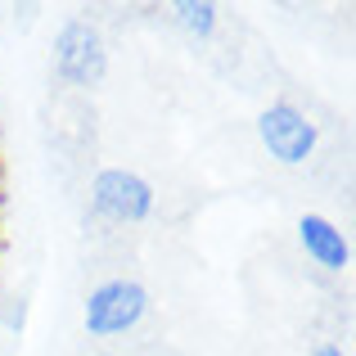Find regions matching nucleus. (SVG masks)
Instances as JSON below:
<instances>
[{
    "label": "nucleus",
    "instance_id": "1",
    "mask_svg": "<svg viewBox=\"0 0 356 356\" xmlns=\"http://www.w3.org/2000/svg\"><path fill=\"white\" fill-rule=\"evenodd\" d=\"M145 312H149V293L136 280H108L86 302V330L95 334V339H108V334L131 330Z\"/></svg>",
    "mask_w": 356,
    "mask_h": 356
},
{
    "label": "nucleus",
    "instance_id": "2",
    "mask_svg": "<svg viewBox=\"0 0 356 356\" xmlns=\"http://www.w3.org/2000/svg\"><path fill=\"white\" fill-rule=\"evenodd\" d=\"M257 136H261V145L270 149V158H280L284 167L307 163L312 149H316V127L298 113L293 104H270L266 113L257 118Z\"/></svg>",
    "mask_w": 356,
    "mask_h": 356
},
{
    "label": "nucleus",
    "instance_id": "3",
    "mask_svg": "<svg viewBox=\"0 0 356 356\" xmlns=\"http://www.w3.org/2000/svg\"><path fill=\"white\" fill-rule=\"evenodd\" d=\"M54 72L72 86H95L104 77V45L90 23H68L59 32V50H54Z\"/></svg>",
    "mask_w": 356,
    "mask_h": 356
},
{
    "label": "nucleus",
    "instance_id": "4",
    "mask_svg": "<svg viewBox=\"0 0 356 356\" xmlns=\"http://www.w3.org/2000/svg\"><path fill=\"white\" fill-rule=\"evenodd\" d=\"M95 212L113 221H145L154 212V190L136 172H99L95 176Z\"/></svg>",
    "mask_w": 356,
    "mask_h": 356
},
{
    "label": "nucleus",
    "instance_id": "5",
    "mask_svg": "<svg viewBox=\"0 0 356 356\" xmlns=\"http://www.w3.org/2000/svg\"><path fill=\"white\" fill-rule=\"evenodd\" d=\"M298 239H302L307 257L325 270H343L352 261V243L343 239V230L334 226L330 217H321V212H307V217L298 221Z\"/></svg>",
    "mask_w": 356,
    "mask_h": 356
},
{
    "label": "nucleus",
    "instance_id": "6",
    "mask_svg": "<svg viewBox=\"0 0 356 356\" xmlns=\"http://www.w3.org/2000/svg\"><path fill=\"white\" fill-rule=\"evenodd\" d=\"M172 18L194 36H212V27H217V5H208V0H185V5L172 9Z\"/></svg>",
    "mask_w": 356,
    "mask_h": 356
},
{
    "label": "nucleus",
    "instance_id": "7",
    "mask_svg": "<svg viewBox=\"0 0 356 356\" xmlns=\"http://www.w3.org/2000/svg\"><path fill=\"white\" fill-rule=\"evenodd\" d=\"M316 356H343V348H334V343H321V348H316Z\"/></svg>",
    "mask_w": 356,
    "mask_h": 356
}]
</instances>
